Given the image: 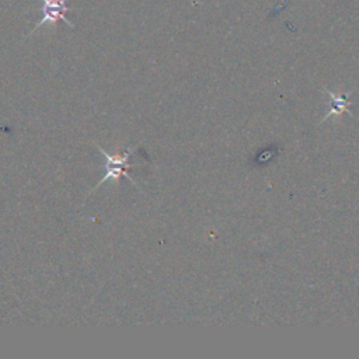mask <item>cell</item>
Returning <instances> with one entry per match:
<instances>
[{"instance_id":"6da1fadb","label":"cell","mask_w":359,"mask_h":359,"mask_svg":"<svg viewBox=\"0 0 359 359\" xmlns=\"http://www.w3.org/2000/svg\"><path fill=\"white\" fill-rule=\"evenodd\" d=\"M95 147L105 157V174L97 182V185L93 188V191H95L101 184H104L107 181H112L114 184H118L121 177H126L132 184L136 185L135 180H132V177L128 174V170L133 168L136 165V164H129V157L136 150V146L128 147L122 154H109L104 149H101L100 144H95Z\"/></svg>"},{"instance_id":"7a4b0ae2","label":"cell","mask_w":359,"mask_h":359,"mask_svg":"<svg viewBox=\"0 0 359 359\" xmlns=\"http://www.w3.org/2000/svg\"><path fill=\"white\" fill-rule=\"evenodd\" d=\"M41 20L35 24L32 31L28 35H32L34 31L41 28L45 24H55L56 21L62 20L70 28H73V22L66 17L67 11H73L74 8L67 7V0H41Z\"/></svg>"},{"instance_id":"3957f363","label":"cell","mask_w":359,"mask_h":359,"mask_svg":"<svg viewBox=\"0 0 359 359\" xmlns=\"http://www.w3.org/2000/svg\"><path fill=\"white\" fill-rule=\"evenodd\" d=\"M325 93L330 94V97H331V104H332V107H331V109H330L327 118H328L330 115H337V114H341V112H348V108H346V105L349 104V101L346 100L348 94H344V95H338V97H337V95H335L334 93H331L330 90H325Z\"/></svg>"}]
</instances>
